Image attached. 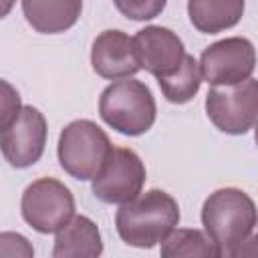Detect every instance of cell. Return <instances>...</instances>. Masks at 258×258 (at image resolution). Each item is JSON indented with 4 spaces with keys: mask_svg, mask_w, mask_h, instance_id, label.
<instances>
[{
    "mask_svg": "<svg viewBox=\"0 0 258 258\" xmlns=\"http://www.w3.org/2000/svg\"><path fill=\"white\" fill-rule=\"evenodd\" d=\"M202 224L218 256H240L244 254V246L256 240V206L246 191L222 187L206 198Z\"/></svg>",
    "mask_w": 258,
    "mask_h": 258,
    "instance_id": "6da1fadb",
    "label": "cell"
},
{
    "mask_svg": "<svg viewBox=\"0 0 258 258\" xmlns=\"http://www.w3.org/2000/svg\"><path fill=\"white\" fill-rule=\"evenodd\" d=\"M179 222L177 202L163 189H149L121 204L115 226L121 240L135 248L157 246Z\"/></svg>",
    "mask_w": 258,
    "mask_h": 258,
    "instance_id": "7a4b0ae2",
    "label": "cell"
},
{
    "mask_svg": "<svg viewBox=\"0 0 258 258\" xmlns=\"http://www.w3.org/2000/svg\"><path fill=\"white\" fill-rule=\"evenodd\" d=\"M155 99L149 87L135 79H117L99 99L101 119L123 135H141L155 123Z\"/></svg>",
    "mask_w": 258,
    "mask_h": 258,
    "instance_id": "3957f363",
    "label": "cell"
},
{
    "mask_svg": "<svg viewBox=\"0 0 258 258\" xmlns=\"http://www.w3.org/2000/svg\"><path fill=\"white\" fill-rule=\"evenodd\" d=\"M113 145L107 133L89 119L69 123L58 137L60 167L75 179H93L105 165Z\"/></svg>",
    "mask_w": 258,
    "mask_h": 258,
    "instance_id": "277c9868",
    "label": "cell"
},
{
    "mask_svg": "<svg viewBox=\"0 0 258 258\" xmlns=\"http://www.w3.org/2000/svg\"><path fill=\"white\" fill-rule=\"evenodd\" d=\"M206 113L210 121L228 135L248 133L258 115V83L246 79L236 85L212 87L206 95Z\"/></svg>",
    "mask_w": 258,
    "mask_h": 258,
    "instance_id": "5b68a950",
    "label": "cell"
},
{
    "mask_svg": "<svg viewBox=\"0 0 258 258\" xmlns=\"http://www.w3.org/2000/svg\"><path fill=\"white\" fill-rule=\"evenodd\" d=\"M20 208L30 228L40 234H54L75 216V198L62 181L40 177L24 189Z\"/></svg>",
    "mask_w": 258,
    "mask_h": 258,
    "instance_id": "8992f818",
    "label": "cell"
},
{
    "mask_svg": "<svg viewBox=\"0 0 258 258\" xmlns=\"http://www.w3.org/2000/svg\"><path fill=\"white\" fill-rule=\"evenodd\" d=\"M145 183L141 157L127 147H113L101 171L93 177V194L105 204H127L137 198Z\"/></svg>",
    "mask_w": 258,
    "mask_h": 258,
    "instance_id": "52a82bcc",
    "label": "cell"
},
{
    "mask_svg": "<svg viewBox=\"0 0 258 258\" xmlns=\"http://www.w3.org/2000/svg\"><path fill=\"white\" fill-rule=\"evenodd\" d=\"M200 75L212 87L236 85L252 77L256 67L254 44L244 36H232L210 44L200 58Z\"/></svg>",
    "mask_w": 258,
    "mask_h": 258,
    "instance_id": "ba28073f",
    "label": "cell"
},
{
    "mask_svg": "<svg viewBox=\"0 0 258 258\" xmlns=\"http://www.w3.org/2000/svg\"><path fill=\"white\" fill-rule=\"evenodd\" d=\"M46 145V119L44 115L32 107H20L18 115L0 129V151L12 167L24 169L34 165Z\"/></svg>",
    "mask_w": 258,
    "mask_h": 258,
    "instance_id": "9c48e42d",
    "label": "cell"
},
{
    "mask_svg": "<svg viewBox=\"0 0 258 258\" xmlns=\"http://www.w3.org/2000/svg\"><path fill=\"white\" fill-rule=\"evenodd\" d=\"M91 64L99 77L111 81L127 79L141 71L135 40L123 30H105L95 38Z\"/></svg>",
    "mask_w": 258,
    "mask_h": 258,
    "instance_id": "30bf717a",
    "label": "cell"
},
{
    "mask_svg": "<svg viewBox=\"0 0 258 258\" xmlns=\"http://www.w3.org/2000/svg\"><path fill=\"white\" fill-rule=\"evenodd\" d=\"M133 40L141 69L155 79L171 75L183 60L185 50L181 38L165 26H145L133 36Z\"/></svg>",
    "mask_w": 258,
    "mask_h": 258,
    "instance_id": "8fae6325",
    "label": "cell"
},
{
    "mask_svg": "<svg viewBox=\"0 0 258 258\" xmlns=\"http://www.w3.org/2000/svg\"><path fill=\"white\" fill-rule=\"evenodd\" d=\"M103 252L101 232L87 216H73L56 230L52 256L54 258H95Z\"/></svg>",
    "mask_w": 258,
    "mask_h": 258,
    "instance_id": "7c38bea8",
    "label": "cell"
},
{
    "mask_svg": "<svg viewBox=\"0 0 258 258\" xmlns=\"http://www.w3.org/2000/svg\"><path fill=\"white\" fill-rule=\"evenodd\" d=\"M83 0H22L26 22L42 34H58L77 24Z\"/></svg>",
    "mask_w": 258,
    "mask_h": 258,
    "instance_id": "4fadbf2b",
    "label": "cell"
},
{
    "mask_svg": "<svg viewBox=\"0 0 258 258\" xmlns=\"http://www.w3.org/2000/svg\"><path fill=\"white\" fill-rule=\"evenodd\" d=\"M191 24L204 34L232 28L244 14V0H187Z\"/></svg>",
    "mask_w": 258,
    "mask_h": 258,
    "instance_id": "5bb4252c",
    "label": "cell"
},
{
    "mask_svg": "<svg viewBox=\"0 0 258 258\" xmlns=\"http://www.w3.org/2000/svg\"><path fill=\"white\" fill-rule=\"evenodd\" d=\"M159 89L163 93V97L169 103H187L191 101L202 85V75H200V64L191 54H183L181 64L167 77H159L157 79Z\"/></svg>",
    "mask_w": 258,
    "mask_h": 258,
    "instance_id": "9a60e30c",
    "label": "cell"
},
{
    "mask_svg": "<svg viewBox=\"0 0 258 258\" xmlns=\"http://www.w3.org/2000/svg\"><path fill=\"white\" fill-rule=\"evenodd\" d=\"M161 256L163 258H216L218 250L214 242L200 230L191 228H173L161 240Z\"/></svg>",
    "mask_w": 258,
    "mask_h": 258,
    "instance_id": "2e32d148",
    "label": "cell"
},
{
    "mask_svg": "<svg viewBox=\"0 0 258 258\" xmlns=\"http://www.w3.org/2000/svg\"><path fill=\"white\" fill-rule=\"evenodd\" d=\"M113 4L129 20H151L163 12L167 0H113Z\"/></svg>",
    "mask_w": 258,
    "mask_h": 258,
    "instance_id": "e0dca14e",
    "label": "cell"
},
{
    "mask_svg": "<svg viewBox=\"0 0 258 258\" xmlns=\"http://www.w3.org/2000/svg\"><path fill=\"white\" fill-rule=\"evenodd\" d=\"M18 91L4 79H0V129H4L20 111Z\"/></svg>",
    "mask_w": 258,
    "mask_h": 258,
    "instance_id": "ac0fdd59",
    "label": "cell"
},
{
    "mask_svg": "<svg viewBox=\"0 0 258 258\" xmlns=\"http://www.w3.org/2000/svg\"><path fill=\"white\" fill-rule=\"evenodd\" d=\"M34 254L32 244L16 232H2L0 234V256H18V258H30Z\"/></svg>",
    "mask_w": 258,
    "mask_h": 258,
    "instance_id": "d6986e66",
    "label": "cell"
},
{
    "mask_svg": "<svg viewBox=\"0 0 258 258\" xmlns=\"http://www.w3.org/2000/svg\"><path fill=\"white\" fill-rule=\"evenodd\" d=\"M14 4H16V0H0V18L8 16L10 10L14 8Z\"/></svg>",
    "mask_w": 258,
    "mask_h": 258,
    "instance_id": "ffe728a7",
    "label": "cell"
}]
</instances>
